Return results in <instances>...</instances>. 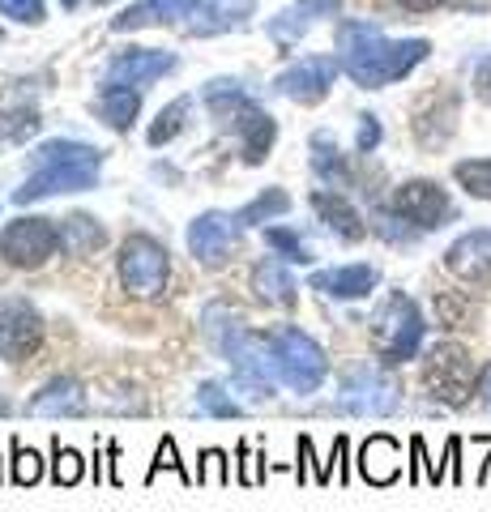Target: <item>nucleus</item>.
<instances>
[{
	"label": "nucleus",
	"mask_w": 491,
	"mask_h": 512,
	"mask_svg": "<svg viewBox=\"0 0 491 512\" xmlns=\"http://www.w3.org/2000/svg\"><path fill=\"white\" fill-rule=\"evenodd\" d=\"M338 47H342V69L355 86L380 90L427 60L432 43L427 39H385L368 22H342L338 26Z\"/></svg>",
	"instance_id": "nucleus-1"
},
{
	"label": "nucleus",
	"mask_w": 491,
	"mask_h": 512,
	"mask_svg": "<svg viewBox=\"0 0 491 512\" xmlns=\"http://www.w3.org/2000/svg\"><path fill=\"white\" fill-rule=\"evenodd\" d=\"M205 107H210V116L231 128L235 137H240V150H244V163L248 167H261L269 150H274V137H278V124L269 116L265 107H257L240 90V82H227V77H218V82L205 86Z\"/></svg>",
	"instance_id": "nucleus-2"
},
{
	"label": "nucleus",
	"mask_w": 491,
	"mask_h": 512,
	"mask_svg": "<svg viewBox=\"0 0 491 512\" xmlns=\"http://www.w3.org/2000/svg\"><path fill=\"white\" fill-rule=\"evenodd\" d=\"M269 346H274V372H278V384H287L291 393L308 397L325 384L329 376V359L325 350L316 346V338H308L304 329L295 325H278L269 329Z\"/></svg>",
	"instance_id": "nucleus-3"
},
{
	"label": "nucleus",
	"mask_w": 491,
	"mask_h": 512,
	"mask_svg": "<svg viewBox=\"0 0 491 512\" xmlns=\"http://www.w3.org/2000/svg\"><path fill=\"white\" fill-rule=\"evenodd\" d=\"M423 333H427V325H423L419 303L402 291H389L385 303H380L376 316H372V338H376L380 359L385 363L415 359L419 346H423Z\"/></svg>",
	"instance_id": "nucleus-4"
},
{
	"label": "nucleus",
	"mask_w": 491,
	"mask_h": 512,
	"mask_svg": "<svg viewBox=\"0 0 491 512\" xmlns=\"http://www.w3.org/2000/svg\"><path fill=\"white\" fill-rule=\"evenodd\" d=\"M338 410L363 414V419H389L402 410V380L389 376L385 367H355L338 389Z\"/></svg>",
	"instance_id": "nucleus-5"
},
{
	"label": "nucleus",
	"mask_w": 491,
	"mask_h": 512,
	"mask_svg": "<svg viewBox=\"0 0 491 512\" xmlns=\"http://www.w3.org/2000/svg\"><path fill=\"white\" fill-rule=\"evenodd\" d=\"M120 286L133 295H158L171 278V256L154 235H129L116 256Z\"/></svg>",
	"instance_id": "nucleus-6"
},
{
	"label": "nucleus",
	"mask_w": 491,
	"mask_h": 512,
	"mask_svg": "<svg viewBox=\"0 0 491 512\" xmlns=\"http://www.w3.org/2000/svg\"><path fill=\"white\" fill-rule=\"evenodd\" d=\"M423 384H427V393H432L436 402L466 406L470 389L479 380H474V363H470V355L462 346L440 342V346L427 350V359H423Z\"/></svg>",
	"instance_id": "nucleus-7"
},
{
	"label": "nucleus",
	"mask_w": 491,
	"mask_h": 512,
	"mask_svg": "<svg viewBox=\"0 0 491 512\" xmlns=\"http://www.w3.org/2000/svg\"><path fill=\"white\" fill-rule=\"evenodd\" d=\"M65 248L60 244V227L52 218H13L0 231V256L13 269H39Z\"/></svg>",
	"instance_id": "nucleus-8"
},
{
	"label": "nucleus",
	"mask_w": 491,
	"mask_h": 512,
	"mask_svg": "<svg viewBox=\"0 0 491 512\" xmlns=\"http://www.w3.org/2000/svg\"><path fill=\"white\" fill-rule=\"evenodd\" d=\"M43 342V316L30 299L5 295L0 299V359L22 363L39 350Z\"/></svg>",
	"instance_id": "nucleus-9"
},
{
	"label": "nucleus",
	"mask_w": 491,
	"mask_h": 512,
	"mask_svg": "<svg viewBox=\"0 0 491 512\" xmlns=\"http://www.w3.org/2000/svg\"><path fill=\"white\" fill-rule=\"evenodd\" d=\"M240 231L244 222L240 214H223V210H205L188 222V252H193V261L201 265H223L227 256L240 248Z\"/></svg>",
	"instance_id": "nucleus-10"
},
{
	"label": "nucleus",
	"mask_w": 491,
	"mask_h": 512,
	"mask_svg": "<svg viewBox=\"0 0 491 512\" xmlns=\"http://www.w3.org/2000/svg\"><path fill=\"white\" fill-rule=\"evenodd\" d=\"M393 210H398L406 222H415L419 231H436L453 218V201H449V192L432 180H406L398 192H393Z\"/></svg>",
	"instance_id": "nucleus-11"
},
{
	"label": "nucleus",
	"mask_w": 491,
	"mask_h": 512,
	"mask_svg": "<svg viewBox=\"0 0 491 512\" xmlns=\"http://www.w3.org/2000/svg\"><path fill=\"white\" fill-rule=\"evenodd\" d=\"M338 69H342V64H338L334 56H308V60L291 64L287 73H278V82H274V86H278V94H287L291 103L312 107V103H321L325 94H329V86H334Z\"/></svg>",
	"instance_id": "nucleus-12"
},
{
	"label": "nucleus",
	"mask_w": 491,
	"mask_h": 512,
	"mask_svg": "<svg viewBox=\"0 0 491 512\" xmlns=\"http://www.w3.org/2000/svg\"><path fill=\"white\" fill-rule=\"evenodd\" d=\"M99 184V167H77V163H60V167H35V175L13 188V201L30 205L43 197H56V192H86Z\"/></svg>",
	"instance_id": "nucleus-13"
},
{
	"label": "nucleus",
	"mask_w": 491,
	"mask_h": 512,
	"mask_svg": "<svg viewBox=\"0 0 491 512\" xmlns=\"http://www.w3.org/2000/svg\"><path fill=\"white\" fill-rule=\"evenodd\" d=\"M26 414H35V419H82V414H90L86 384L73 380V376L47 380L43 389L26 402Z\"/></svg>",
	"instance_id": "nucleus-14"
},
{
	"label": "nucleus",
	"mask_w": 491,
	"mask_h": 512,
	"mask_svg": "<svg viewBox=\"0 0 491 512\" xmlns=\"http://www.w3.org/2000/svg\"><path fill=\"white\" fill-rule=\"evenodd\" d=\"M176 69V56L171 52H154V47H129L120 52L112 64H107V82L116 86H146L154 77H163Z\"/></svg>",
	"instance_id": "nucleus-15"
},
{
	"label": "nucleus",
	"mask_w": 491,
	"mask_h": 512,
	"mask_svg": "<svg viewBox=\"0 0 491 512\" xmlns=\"http://www.w3.org/2000/svg\"><path fill=\"white\" fill-rule=\"evenodd\" d=\"M338 13H342L338 0H295L291 9H282L278 18L269 22V39L278 47H295L312 30L316 18H338Z\"/></svg>",
	"instance_id": "nucleus-16"
},
{
	"label": "nucleus",
	"mask_w": 491,
	"mask_h": 512,
	"mask_svg": "<svg viewBox=\"0 0 491 512\" xmlns=\"http://www.w3.org/2000/svg\"><path fill=\"white\" fill-rule=\"evenodd\" d=\"M376 265H338V269H321V274H312L308 286L321 295H334V299H363L376 291Z\"/></svg>",
	"instance_id": "nucleus-17"
},
{
	"label": "nucleus",
	"mask_w": 491,
	"mask_h": 512,
	"mask_svg": "<svg viewBox=\"0 0 491 512\" xmlns=\"http://www.w3.org/2000/svg\"><path fill=\"white\" fill-rule=\"evenodd\" d=\"M445 265L466 282H491V231H470L445 252Z\"/></svg>",
	"instance_id": "nucleus-18"
},
{
	"label": "nucleus",
	"mask_w": 491,
	"mask_h": 512,
	"mask_svg": "<svg viewBox=\"0 0 491 512\" xmlns=\"http://www.w3.org/2000/svg\"><path fill=\"white\" fill-rule=\"evenodd\" d=\"M312 210H316V218H321L338 239H346V244H359V239L368 235V222L359 218V210L342 197V192H329V188L312 192Z\"/></svg>",
	"instance_id": "nucleus-19"
},
{
	"label": "nucleus",
	"mask_w": 491,
	"mask_h": 512,
	"mask_svg": "<svg viewBox=\"0 0 491 512\" xmlns=\"http://www.w3.org/2000/svg\"><path fill=\"white\" fill-rule=\"evenodd\" d=\"M359 474L368 478L372 487H389L398 483L402 474V448L393 436H368L359 448Z\"/></svg>",
	"instance_id": "nucleus-20"
},
{
	"label": "nucleus",
	"mask_w": 491,
	"mask_h": 512,
	"mask_svg": "<svg viewBox=\"0 0 491 512\" xmlns=\"http://www.w3.org/2000/svg\"><path fill=\"white\" fill-rule=\"evenodd\" d=\"M252 291H257L265 303H274V308H295L299 303V286L291 278V269L282 265V256H265L252 269Z\"/></svg>",
	"instance_id": "nucleus-21"
},
{
	"label": "nucleus",
	"mask_w": 491,
	"mask_h": 512,
	"mask_svg": "<svg viewBox=\"0 0 491 512\" xmlns=\"http://www.w3.org/2000/svg\"><path fill=\"white\" fill-rule=\"evenodd\" d=\"M248 329V320L240 308H231V303H205L201 308V338L210 342V350L218 359L231 350V342L240 338V333Z\"/></svg>",
	"instance_id": "nucleus-22"
},
{
	"label": "nucleus",
	"mask_w": 491,
	"mask_h": 512,
	"mask_svg": "<svg viewBox=\"0 0 491 512\" xmlns=\"http://www.w3.org/2000/svg\"><path fill=\"white\" fill-rule=\"evenodd\" d=\"M201 0H141L137 9H124L120 18L112 22V30H137L150 22H180L188 13H197Z\"/></svg>",
	"instance_id": "nucleus-23"
},
{
	"label": "nucleus",
	"mask_w": 491,
	"mask_h": 512,
	"mask_svg": "<svg viewBox=\"0 0 491 512\" xmlns=\"http://www.w3.org/2000/svg\"><path fill=\"white\" fill-rule=\"evenodd\" d=\"M137 111H141V94L137 86H116V82H107L99 90V116L116 128V133H129L133 120H137Z\"/></svg>",
	"instance_id": "nucleus-24"
},
{
	"label": "nucleus",
	"mask_w": 491,
	"mask_h": 512,
	"mask_svg": "<svg viewBox=\"0 0 491 512\" xmlns=\"http://www.w3.org/2000/svg\"><path fill=\"white\" fill-rule=\"evenodd\" d=\"M60 244H65V252H73V256H90V252H99L107 244V231H103L99 218L69 214L65 222H60Z\"/></svg>",
	"instance_id": "nucleus-25"
},
{
	"label": "nucleus",
	"mask_w": 491,
	"mask_h": 512,
	"mask_svg": "<svg viewBox=\"0 0 491 512\" xmlns=\"http://www.w3.org/2000/svg\"><path fill=\"white\" fill-rule=\"evenodd\" d=\"M60 163H77V167H99L103 163V150L86 146V141H43V146L35 150V167H60Z\"/></svg>",
	"instance_id": "nucleus-26"
},
{
	"label": "nucleus",
	"mask_w": 491,
	"mask_h": 512,
	"mask_svg": "<svg viewBox=\"0 0 491 512\" xmlns=\"http://www.w3.org/2000/svg\"><path fill=\"white\" fill-rule=\"evenodd\" d=\"M252 13V0H218V5H210L201 13V18L188 26L193 35H218V30H231V26H240L244 18Z\"/></svg>",
	"instance_id": "nucleus-27"
},
{
	"label": "nucleus",
	"mask_w": 491,
	"mask_h": 512,
	"mask_svg": "<svg viewBox=\"0 0 491 512\" xmlns=\"http://www.w3.org/2000/svg\"><path fill=\"white\" fill-rule=\"evenodd\" d=\"M312 171L321 175L325 184H334V188H346V184H351L346 158L338 154V146H329V137H325V133H316V137H312Z\"/></svg>",
	"instance_id": "nucleus-28"
},
{
	"label": "nucleus",
	"mask_w": 491,
	"mask_h": 512,
	"mask_svg": "<svg viewBox=\"0 0 491 512\" xmlns=\"http://www.w3.org/2000/svg\"><path fill=\"white\" fill-rule=\"evenodd\" d=\"M188 111H193V99H188V94L158 111V120L150 124V146H167V141H176L184 133V124H188Z\"/></svg>",
	"instance_id": "nucleus-29"
},
{
	"label": "nucleus",
	"mask_w": 491,
	"mask_h": 512,
	"mask_svg": "<svg viewBox=\"0 0 491 512\" xmlns=\"http://www.w3.org/2000/svg\"><path fill=\"white\" fill-rule=\"evenodd\" d=\"M197 410H205L210 419H244V406L235 402L218 380H201L197 384Z\"/></svg>",
	"instance_id": "nucleus-30"
},
{
	"label": "nucleus",
	"mask_w": 491,
	"mask_h": 512,
	"mask_svg": "<svg viewBox=\"0 0 491 512\" xmlns=\"http://www.w3.org/2000/svg\"><path fill=\"white\" fill-rule=\"evenodd\" d=\"M287 210H291V197H287V192H282V188H265L257 201H248L244 210H240V222H244V227H261V222L287 214Z\"/></svg>",
	"instance_id": "nucleus-31"
},
{
	"label": "nucleus",
	"mask_w": 491,
	"mask_h": 512,
	"mask_svg": "<svg viewBox=\"0 0 491 512\" xmlns=\"http://www.w3.org/2000/svg\"><path fill=\"white\" fill-rule=\"evenodd\" d=\"M86 478V457L69 444H52V483L56 487H77Z\"/></svg>",
	"instance_id": "nucleus-32"
},
{
	"label": "nucleus",
	"mask_w": 491,
	"mask_h": 512,
	"mask_svg": "<svg viewBox=\"0 0 491 512\" xmlns=\"http://www.w3.org/2000/svg\"><path fill=\"white\" fill-rule=\"evenodd\" d=\"M453 180L462 184L470 197L491 201V158H466V163L453 167Z\"/></svg>",
	"instance_id": "nucleus-33"
},
{
	"label": "nucleus",
	"mask_w": 491,
	"mask_h": 512,
	"mask_svg": "<svg viewBox=\"0 0 491 512\" xmlns=\"http://www.w3.org/2000/svg\"><path fill=\"white\" fill-rule=\"evenodd\" d=\"M265 244L274 248L282 261H291V265H312L316 256H312V248L299 239V231H291V227H269L265 231Z\"/></svg>",
	"instance_id": "nucleus-34"
},
{
	"label": "nucleus",
	"mask_w": 491,
	"mask_h": 512,
	"mask_svg": "<svg viewBox=\"0 0 491 512\" xmlns=\"http://www.w3.org/2000/svg\"><path fill=\"white\" fill-rule=\"evenodd\" d=\"M39 478H43V457L13 436V483H18V487H35Z\"/></svg>",
	"instance_id": "nucleus-35"
},
{
	"label": "nucleus",
	"mask_w": 491,
	"mask_h": 512,
	"mask_svg": "<svg viewBox=\"0 0 491 512\" xmlns=\"http://www.w3.org/2000/svg\"><path fill=\"white\" fill-rule=\"evenodd\" d=\"M163 470H171V474H180V483L184 487H193L197 483V474H188L184 470V461H180V453H176V440L171 436H163V444H158V453H154V466H150V474H146V483H154Z\"/></svg>",
	"instance_id": "nucleus-36"
},
{
	"label": "nucleus",
	"mask_w": 491,
	"mask_h": 512,
	"mask_svg": "<svg viewBox=\"0 0 491 512\" xmlns=\"http://www.w3.org/2000/svg\"><path fill=\"white\" fill-rule=\"evenodd\" d=\"M197 483H210V487H227V483H231V466H227V453H223V448H205V453H201Z\"/></svg>",
	"instance_id": "nucleus-37"
},
{
	"label": "nucleus",
	"mask_w": 491,
	"mask_h": 512,
	"mask_svg": "<svg viewBox=\"0 0 491 512\" xmlns=\"http://www.w3.org/2000/svg\"><path fill=\"white\" fill-rule=\"evenodd\" d=\"M0 120H9V124H0V133L5 137H13V141H22V137H30L39 128V111H9V116H0Z\"/></svg>",
	"instance_id": "nucleus-38"
},
{
	"label": "nucleus",
	"mask_w": 491,
	"mask_h": 512,
	"mask_svg": "<svg viewBox=\"0 0 491 512\" xmlns=\"http://www.w3.org/2000/svg\"><path fill=\"white\" fill-rule=\"evenodd\" d=\"M0 13L13 22L35 26V22H43V0H0Z\"/></svg>",
	"instance_id": "nucleus-39"
},
{
	"label": "nucleus",
	"mask_w": 491,
	"mask_h": 512,
	"mask_svg": "<svg viewBox=\"0 0 491 512\" xmlns=\"http://www.w3.org/2000/svg\"><path fill=\"white\" fill-rule=\"evenodd\" d=\"M436 312H440V320H445V325L462 329L466 320H470V303H462L457 295H436Z\"/></svg>",
	"instance_id": "nucleus-40"
},
{
	"label": "nucleus",
	"mask_w": 491,
	"mask_h": 512,
	"mask_svg": "<svg viewBox=\"0 0 491 512\" xmlns=\"http://www.w3.org/2000/svg\"><path fill=\"white\" fill-rule=\"evenodd\" d=\"M402 222V214L393 210V214H376V231L389 239V244H415V231L410 227H398Z\"/></svg>",
	"instance_id": "nucleus-41"
},
{
	"label": "nucleus",
	"mask_w": 491,
	"mask_h": 512,
	"mask_svg": "<svg viewBox=\"0 0 491 512\" xmlns=\"http://www.w3.org/2000/svg\"><path fill=\"white\" fill-rule=\"evenodd\" d=\"M261 461H265V457H252L248 444H240V483H244V487H257L261 478L269 474V470H261Z\"/></svg>",
	"instance_id": "nucleus-42"
},
{
	"label": "nucleus",
	"mask_w": 491,
	"mask_h": 512,
	"mask_svg": "<svg viewBox=\"0 0 491 512\" xmlns=\"http://www.w3.org/2000/svg\"><path fill=\"white\" fill-rule=\"evenodd\" d=\"M355 141H359L363 154H372V150L380 146V124H376V116H363V120H359V137H355Z\"/></svg>",
	"instance_id": "nucleus-43"
},
{
	"label": "nucleus",
	"mask_w": 491,
	"mask_h": 512,
	"mask_svg": "<svg viewBox=\"0 0 491 512\" xmlns=\"http://www.w3.org/2000/svg\"><path fill=\"white\" fill-rule=\"evenodd\" d=\"M474 90H479V99L491 103V56L479 60V69H474Z\"/></svg>",
	"instance_id": "nucleus-44"
},
{
	"label": "nucleus",
	"mask_w": 491,
	"mask_h": 512,
	"mask_svg": "<svg viewBox=\"0 0 491 512\" xmlns=\"http://www.w3.org/2000/svg\"><path fill=\"white\" fill-rule=\"evenodd\" d=\"M402 9H410V13H432V9H440L445 0H398Z\"/></svg>",
	"instance_id": "nucleus-45"
},
{
	"label": "nucleus",
	"mask_w": 491,
	"mask_h": 512,
	"mask_svg": "<svg viewBox=\"0 0 491 512\" xmlns=\"http://www.w3.org/2000/svg\"><path fill=\"white\" fill-rule=\"evenodd\" d=\"M479 397H483V406L491 410V363H487L483 372H479Z\"/></svg>",
	"instance_id": "nucleus-46"
},
{
	"label": "nucleus",
	"mask_w": 491,
	"mask_h": 512,
	"mask_svg": "<svg viewBox=\"0 0 491 512\" xmlns=\"http://www.w3.org/2000/svg\"><path fill=\"white\" fill-rule=\"evenodd\" d=\"M9 410H13V406H9V397H0V419H5Z\"/></svg>",
	"instance_id": "nucleus-47"
},
{
	"label": "nucleus",
	"mask_w": 491,
	"mask_h": 512,
	"mask_svg": "<svg viewBox=\"0 0 491 512\" xmlns=\"http://www.w3.org/2000/svg\"><path fill=\"white\" fill-rule=\"evenodd\" d=\"M60 5H65V9H77V5H82V0H60Z\"/></svg>",
	"instance_id": "nucleus-48"
},
{
	"label": "nucleus",
	"mask_w": 491,
	"mask_h": 512,
	"mask_svg": "<svg viewBox=\"0 0 491 512\" xmlns=\"http://www.w3.org/2000/svg\"><path fill=\"white\" fill-rule=\"evenodd\" d=\"M94 5H107V0H94Z\"/></svg>",
	"instance_id": "nucleus-49"
}]
</instances>
